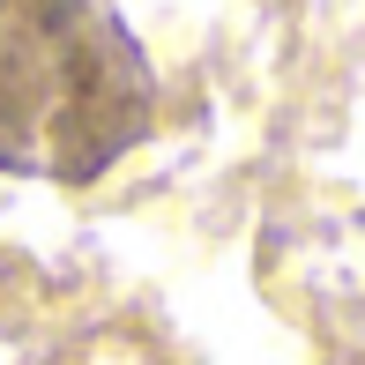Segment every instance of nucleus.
Masks as SVG:
<instances>
[{
    "label": "nucleus",
    "instance_id": "f257e3e1",
    "mask_svg": "<svg viewBox=\"0 0 365 365\" xmlns=\"http://www.w3.org/2000/svg\"><path fill=\"white\" fill-rule=\"evenodd\" d=\"M157 120V75L112 0H0V172L90 187Z\"/></svg>",
    "mask_w": 365,
    "mask_h": 365
}]
</instances>
